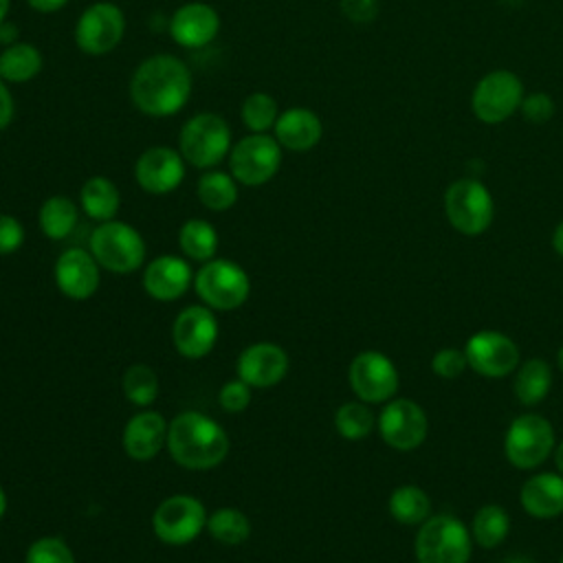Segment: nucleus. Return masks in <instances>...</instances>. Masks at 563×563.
<instances>
[{
	"instance_id": "nucleus-1",
	"label": "nucleus",
	"mask_w": 563,
	"mask_h": 563,
	"mask_svg": "<svg viewBox=\"0 0 563 563\" xmlns=\"http://www.w3.org/2000/svg\"><path fill=\"white\" fill-rule=\"evenodd\" d=\"M191 86V73L180 57L156 53L132 73L130 99L147 117H174L189 101Z\"/></svg>"
},
{
	"instance_id": "nucleus-2",
	"label": "nucleus",
	"mask_w": 563,
	"mask_h": 563,
	"mask_svg": "<svg viewBox=\"0 0 563 563\" xmlns=\"http://www.w3.org/2000/svg\"><path fill=\"white\" fill-rule=\"evenodd\" d=\"M167 449L176 464L189 471H209L227 457L229 438L213 418L200 411H183L169 422Z\"/></svg>"
},
{
	"instance_id": "nucleus-3",
	"label": "nucleus",
	"mask_w": 563,
	"mask_h": 563,
	"mask_svg": "<svg viewBox=\"0 0 563 563\" xmlns=\"http://www.w3.org/2000/svg\"><path fill=\"white\" fill-rule=\"evenodd\" d=\"M471 530L453 515H431L418 526L413 554L418 563H468Z\"/></svg>"
},
{
	"instance_id": "nucleus-4",
	"label": "nucleus",
	"mask_w": 563,
	"mask_h": 563,
	"mask_svg": "<svg viewBox=\"0 0 563 563\" xmlns=\"http://www.w3.org/2000/svg\"><path fill=\"white\" fill-rule=\"evenodd\" d=\"M231 128L216 112H198L185 121L178 134V152L198 169H213L231 152Z\"/></svg>"
},
{
	"instance_id": "nucleus-5",
	"label": "nucleus",
	"mask_w": 563,
	"mask_h": 563,
	"mask_svg": "<svg viewBox=\"0 0 563 563\" xmlns=\"http://www.w3.org/2000/svg\"><path fill=\"white\" fill-rule=\"evenodd\" d=\"M88 246L97 264L110 273L128 275L145 262V242L141 233L121 220L99 222L90 233Z\"/></svg>"
},
{
	"instance_id": "nucleus-6",
	"label": "nucleus",
	"mask_w": 563,
	"mask_h": 563,
	"mask_svg": "<svg viewBox=\"0 0 563 563\" xmlns=\"http://www.w3.org/2000/svg\"><path fill=\"white\" fill-rule=\"evenodd\" d=\"M554 446V427L541 413L517 416L504 435V455L519 471H532L541 466Z\"/></svg>"
},
{
	"instance_id": "nucleus-7",
	"label": "nucleus",
	"mask_w": 563,
	"mask_h": 563,
	"mask_svg": "<svg viewBox=\"0 0 563 563\" xmlns=\"http://www.w3.org/2000/svg\"><path fill=\"white\" fill-rule=\"evenodd\" d=\"M194 288L205 306L213 310H235L249 299L251 279L240 264L213 257L196 273Z\"/></svg>"
},
{
	"instance_id": "nucleus-8",
	"label": "nucleus",
	"mask_w": 563,
	"mask_h": 563,
	"mask_svg": "<svg viewBox=\"0 0 563 563\" xmlns=\"http://www.w3.org/2000/svg\"><path fill=\"white\" fill-rule=\"evenodd\" d=\"M444 211L451 227L462 235H482L495 216L493 196L477 178H460L444 194Z\"/></svg>"
},
{
	"instance_id": "nucleus-9",
	"label": "nucleus",
	"mask_w": 563,
	"mask_h": 563,
	"mask_svg": "<svg viewBox=\"0 0 563 563\" xmlns=\"http://www.w3.org/2000/svg\"><path fill=\"white\" fill-rule=\"evenodd\" d=\"M282 165V145L271 134H255L240 139L229 152L231 176L246 187H260L275 178Z\"/></svg>"
},
{
	"instance_id": "nucleus-10",
	"label": "nucleus",
	"mask_w": 563,
	"mask_h": 563,
	"mask_svg": "<svg viewBox=\"0 0 563 563\" xmlns=\"http://www.w3.org/2000/svg\"><path fill=\"white\" fill-rule=\"evenodd\" d=\"M347 378L352 391L367 405L391 400L400 387V376L394 361L378 350L358 352L350 363Z\"/></svg>"
},
{
	"instance_id": "nucleus-11",
	"label": "nucleus",
	"mask_w": 563,
	"mask_h": 563,
	"mask_svg": "<svg viewBox=\"0 0 563 563\" xmlns=\"http://www.w3.org/2000/svg\"><path fill=\"white\" fill-rule=\"evenodd\" d=\"M383 442L394 451L418 449L429 433L427 411L411 398H391L383 405L376 418Z\"/></svg>"
},
{
	"instance_id": "nucleus-12",
	"label": "nucleus",
	"mask_w": 563,
	"mask_h": 563,
	"mask_svg": "<svg viewBox=\"0 0 563 563\" xmlns=\"http://www.w3.org/2000/svg\"><path fill=\"white\" fill-rule=\"evenodd\" d=\"M207 510L194 495H172L154 510L152 528L163 543L185 545L191 543L202 528H207Z\"/></svg>"
},
{
	"instance_id": "nucleus-13",
	"label": "nucleus",
	"mask_w": 563,
	"mask_h": 563,
	"mask_svg": "<svg viewBox=\"0 0 563 563\" xmlns=\"http://www.w3.org/2000/svg\"><path fill=\"white\" fill-rule=\"evenodd\" d=\"M125 33V15L114 2H95L84 9L75 24V44L86 55H108Z\"/></svg>"
},
{
	"instance_id": "nucleus-14",
	"label": "nucleus",
	"mask_w": 563,
	"mask_h": 563,
	"mask_svg": "<svg viewBox=\"0 0 563 563\" xmlns=\"http://www.w3.org/2000/svg\"><path fill=\"white\" fill-rule=\"evenodd\" d=\"M468 367L484 378H506L519 365L517 343L499 330H479L464 343Z\"/></svg>"
},
{
	"instance_id": "nucleus-15",
	"label": "nucleus",
	"mask_w": 563,
	"mask_h": 563,
	"mask_svg": "<svg viewBox=\"0 0 563 563\" xmlns=\"http://www.w3.org/2000/svg\"><path fill=\"white\" fill-rule=\"evenodd\" d=\"M523 101V86L510 70H493L473 90V112L484 123L506 121Z\"/></svg>"
},
{
	"instance_id": "nucleus-16",
	"label": "nucleus",
	"mask_w": 563,
	"mask_h": 563,
	"mask_svg": "<svg viewBox=\"0 0 563 563\" xmlns=\"http://www.w3.org/2000/svg\"><path fill=\"white\" fill-rule=\"evenodd\" d=\"M134 178L143 191L165 196L180 187L185 178V158L178 150L167 145L147 147L134 163Z\"/></svg>"
},
{
	"instance_id": "nucleus-17",
	"label": "nucleus",
	"mask_w": 563,
	"mask_h": 563,
	"mask_svg": "<svg viewBox=\"0 0 563 563\" xmlns=\"http://www.w3.org/2000/svg\"><path fill=\"white\" fill-rule=\"evenodd\" d=\"M172 339L180 356L202 358L207 356L218 341V321L211 308L189 306L185 308L172 328Z\"/></svg>"
},
{
	"instance_id": "nucleus-18",
	"label": "nucleus",
	"mask_w": 563,
	"mask_h": 563,
	"mask_svg": "<svg viewBox=\"0 0 563 563\" xmlns=\"http://www.w3.org/2000/svg\"><path fill=\"white\" fill-rule=\"evenodd\" d=\"M53 273H55V284L62 290V295L77 299V301L92 297L101 282L97 260L92 257L90 251H84L79 246L66 249L57 257Z\"/></svg>"
},
{
	"instance_id": "nucleus-19",
	"label": "nucleus",
	"mask_w": 563,
	"mask_h": 563,
	"mask_svg": "<svg viewBox=\"0 0 563 563\" xmlns=\"http://www.w3.org/2000/svg\"><path fill=\"white\" fill-rule=\"evenodd\" d=\"M220 15L207 2H187L169 18V35L183 48H202L216 40Z\"/></svg>"
},
{
	"instance_id": "nucleus-20",
	"label": "nucleus",
	"mask_w": 563,
	"mask_h": 563,
	"mask_svg": "<svg viewBox=\"0 0 563 563\" xmlns=\"http://www.w3.org/2000/svg\"><path fill=\"white\" fill-rule=\"evenodd\" d=\"M288 354L284 347L271 341H260L242 350L238 358V378L249 383L251 387H273L288 372Z\"/></svg>"
},
{
	"instance_id": "nucleus-21",
	"label": "nucleus",
	"mask_w": 563,
	"mask_h": 563,
	"mask_svg": "<svg viewBox=\"0 0 563 563\" xmlns=\"http://www.w3.org/2000/svg\"><path fill=\"white\" fill-rule=\"evenodd\" d=\"M194 282L191 266L178 255H158L143 271V288L158 301H174Z\"/></svg>"
},
{
	"instance_id": "nucleus-22",
	"label": "nucleus",
	"mask_w": 563,
	"mask_h": 563,
	"mask_svg": "<svg viewBox=\"0 0 563 563\" xmlns=\"http://www.w3.org/2000/svg\"><path fill=\"white\" fill-rule=\"evenodd\" d=\"M519 504L532 519H554L563 515V475L559 471L534 473L521 484Z\"/></svg>"
},
{
	"instance_id": "nucleus-23",
	"label": "nucleus",
	"mask_w": 563,
	"mask_h": 563,
	"mask_svg": "<svg viewBox=\"0 0 563 563\" xmlns=\"http://www.w3.org/2000/svg\"><path fill=\"white\" fill-rule=\"evenodd\" d=\"M167 429L169 424L158 411H139L123 429L125 453L136 462L152 460L167 442Z\"/></svg>"
},
{
	"instance_id": "nucleus-24",
	"label": "nucleus",
	"mask_w": 563,
	"mask_h": 563,
	"mask_svg": "<svg viewBox=\"0 0 563 563\" xmlns=\"http://www.w3.org/2000/svg\"><path fill=\"white\" fill-rule=\"evenodd\" d=\"M275 139L284 150L290 152H308L312 150L323 134L321 119L301 106L284 110L275 121Z\"/></svg>"
},
{
	"instance_id": "nucleus-25",
	"label": "nucleus",
	"mask_w": 563,
	"mask_h": 563,
	"mask_svg": "<svg viewBox=\"0 0 563 563\" xmlns=\"http://www.w3.org/2000/svg\"><path fill=\"white\" fill-rule=\"evenodd\" d=\"M552 387V367L548 361L532 356L517 365V374L512 380V389L517 400L523 407H534L543 402Z\"/></svg>"
},
{
	"instance_id": "nucleus-26",
	"label": "nucleus",
	"mask_w": 563,
	"mask_h": 563,
	"mask_svg": "<svg viewBox=\"0 0 563 563\" xmlns=\"http://www.w3.org/2000/svg\"><path fill=\"white\" fill-rule=\"evenodd\" d=\"M79 205L90 220L108 222V220H114L119 211L121 194L110 178L90 176L79 189Z\"/></svg>"
},
{
	"instance_id": "nucleus-27",
	"label": "nucleus",
	"mask_w": 563,
	"mask_h": 563,
	"mask_svg": "<svg viewBox=\"0 0 563 563\" xmlns=\"http://www.w3.org/2000/svg\"><path fill=\"white\" fill-rule=\"evenodd\" d=\"M44 66L42 53L29 42H15L0 53V79L7 84H24L40 75Z\"/></svg>"
},
{
	"instance_id": "nucleus-28",
	"label": "nucleus",
	"mask_w": 563,
	"mask_h": 563,
	"mask_svg": "<svg viewBox=\"0 0 563 563\" xmlns=\"http://www.w3.org/2000/svg\"><path fill=\"white\" fill-rule=\"evenodd\" d=\"M468 530L473 543L484 550H493L506 541L510 532V515L499 504H484L475 510Z\"/></svg>"
},
{
	"instance_id": "nucleus-29",
	"label": "nucleus",
	"mask_w": 563,
	"mask_h": 563,
	"mask_svg": "<svg viewBox=\"0 0 563 563\" xmlns=\"http://www.w3.org/2000/svg\"><path fill=\"white\" fill-rule=\"evenodd\" d=\"M387 510L400 526H420L431 517V499L420 486L400 484L391 490Z\"/></svg>"
},
{
	"instance_id": "nucleus-30",
	"label": "nucleus",
	"mask_w": 563,
	"mask_h": 563,
	"mask_svg": "<svg viewBox=\"0 0 563 563\" xmlns=\"http://www.w3.org/2000/svg\"><path fill=\"white\" fill-rule=\"evenodd\" d=\"M79 220V209L68 196H51L37 211L40 231L51 240L68 238Z\"/></svg>"
},
{
	"instance_id": "nucleus-31",
	"label": "nucleus",
	"mask_w": 563,
	"mask_h": 563,
	"mask_svg": "<svg viewBox=\"0 0 563 563\" xmlns=\"http://www.w3.org/2000/svg\"><path fill=\"white\" fill-rule=\"evenodd\" d=\"M198 200L211 211H227L238 202V180L220 169L205 172L196 183Z\"/></svg>"
},
{
	"instance_id": "nucleus-32",
	"label": "nucleus",
	"mask_w": 563,
	"mask_h": 563,
	"mask_svg": "<svg viewBox=\"0 0 563 563\" xmlns=\"http://www.w3.org/2000/svg\"><path fill=\"white\" fill-rule=\"evenodd\" d=\"M178 246L187 257L196 262H209L218 251V233L207 220L191 218L178 231Z\"/></svg>"
},
{
	"instance_id": "nucleus-33",
	"label": "nucleus",
	"mask_w": 563,
	"mask_h": 563,
	"mask_svg": "<svg viewBox=\"0 0 563 563\" xmlns=\"http://www.w3.org/2000/svg\"><path fill=\"white\" fill-rule=\"evenodd\" d=\"M207 530L216 541L224 545H238L249 539L251 521L238 508H218L207 517Z\"/></svg>"
},
{
	"instance_id": "nucleus-34",
	"label": "nucleus",
	"mask_w": 563,
	"mask_h": 563,
	"mask_svg": "<svg viewBox=\"0 0 563 563\" xmlns=\"http://www.w3.org/2000/svg\"><path fill=\"white\" fill-rule=\"evenodd\" d=\"M374 424H376V418H374L372 409L367 407V402H363V400L343 402L334 413L336 433L352 442L367 438L372 433Z\"/></svg>"
},
{
	"instance_id": "nucleus-35",
	"label": "nucleus",
	"mask_w": 563,
	"mask_h": 563,
	"mask_svg": "<svg viewBox=\"0 0 563 563\" xmlns=\"http://www.w3.org/2000/svg\"><path fill=\"white\" fill-rule=\"evenodd\" d=\"M240 117L251 132L266 134L271 128H275V121L279 117L277 101L268 92H251L242 101Z\"/></svg>"
},
{
	"instance_id": "nucleus-36",
	"label": "nucleus",
	"mask_w": 563,
	"mask_h": 563,
	"mask_svg": "<svg viewBox=\"0 0 563 563\" xmlns=\"http://www.w3.org/2000/svg\"><path fill=\"white\" fill-rule=\"evenodd\" d=\"M123 394L136 407H147L158 396V378L147 365H132L123 374Z\"/></svg>"
},
{
	"instance_id": "nucleus-37",
	"label": "nucleus",
	"mask_w": 563,
	"mask_h": 563,
	"mask_svg": "<svg viewBox=\"0 0 563 563\" xmlns=\"http://www.w3.org/2000/svg\"><path fill=\"white\" fill-rule=\"evenodd\" d=\"M24 563H77V561L64 539L40 537L29 545Z\"/></svg>"
},
{
	"instance_id": "nucleus-38",
	"label": "nucleus",
	"mask_w": 563,
	"mask_h": 563,
	"mask_svg": "<svg viewBox=\"0 0 563 563\" xmlns=\"http://www.w3.org/2000/svg\"><path fill=\"white\" fill-rule=\"evenodd\" d=\"M466 367H468L466 354L464 350H457V347H440L431 356V372L444 380H455L457 376L464 374Z\"/></svg>"
},
{
	"instance_id": "nucleus-39",
	"label": "nucleus",
	"mask_w": 563,
	"mask_h": 563,
	"mask_svg": "<svg viewBox=\"0 0 563 563\" xmlns=\"http://www.w3.org/2000/svg\"><path fill=\"white\" fill-rule=\"evenodd\" d=\"M218 400H220V407L229 413H240L249 407L251 402V385L244 383L242 378H233V380H227L218 394Z\"/></svg>"
},
{
	"instance_id": "nucleus-40",
	"label": "nucleus",
	"mask_w": 563,
	"mask_h": 563,
	"mask_svg": "<svg viewBox=\"0 0 563 563\" xmlns=\"http://www.w3.org/2000/svg\"><path fill=\"white\" fill-rule=\"evenodd\" d=\"M24 244V227L18 218L0 213V255H11Z\"/></svg>"
},
{
	"instance_id": "nucleus-41",
	"label": "nucleus",
	"mask_w": 563,
	"mask_h": 563,
	"mask_svg": "<svg viewBox=\"0 0 563 563\" xmlns=\"http://www.w3.org/2000/svg\"><path fill=\"white\" fill-rule=\"evenodd\" d=\"M519 108H521L523 117L528 121H532V123H545L554 114V101L548 95H543V92L530 95L528 99L521 101Z\"/></svg>"
},
{
	"instance_id": "nucleus-42",
	"label": "nucleus",
	"mask_w": 563,
	"mask_h": 563,
	"mask_svg": "<svg viewBox=\"0 0 563 563\" xmlns=\"http://www.w3.org/2000/svg\"><path fill=\"white\" fill-rule=\"evenodd\" d=\"M341 11L352 22H372L378 13V0H341Z\"/></svg>"
},
{
	"instance_id": "nucleus-43",
	"label": "nucleus",
	"mask_w": 563,
	"mask_h": 563,
	"mask_svg": "<svg viewBox=\"0 0 563 563\" xmlns=\"http://www.w3.org/2000/svg\"><path fill=\"white\" fill-rule=\"evenodd\" d=\"M13 114H15L13 95H11V90L7 88V81L0 79V132L11 125Z\"/></svg>"
},
{
	"instance_id": "nucleus-44",
	"label": "nucleus",
	"mask_w": 563,
	"mask_h": 563,
	"mask_svg": "<svg viewBox=\"0 0 563 563\" xmlns=\"http://www.w3.org/2000/svg\"><path fill=\"white\" fill-rule=\"evenodd\" d=\"M18 35H20V29H18L15 22H11V20L0 22V44L11 46V44H15Z\"/></svg>"
},
{
	"instance_id": "nucleus-45",
	"label": "nucleus",
	"mask_w": 563,
	"mask_h": 563,
	"mask_svg": "<svg viewBox=\"0 0 563 563\" xmlns=\"http://www.w3.org/2000/svg\"><path fill=\"white\" fill-rule=\"evenodd\" d=\"M26 2L31 9H35L40 13H55L68 4V0H26Z\"/></svg>"
},
{
	"instance_id": "nucleus-46",
	"label": "nucleus",
	"mask_w": 563,
	"mask_h": 563,
	"mask_svg": "<svg viewBox=\"0 0 563 563\" xmlns=\"http://www.w3.org/2000/svg\"><path fill=\"white\" fill-rule=\"evenodd\" d=\"M552 246H554V251L563 257V220L556 224V229H554V233H552Z\"/></svg>"
},
{
	"instance_id": "nucleus-47",
	"label": "nucleus",
	"mask_w": 563,
	"mask_h": 563,
	"mask_svg": "<svg viewBox=\"0 0 563 563\" xmlns=\"http://www.w3.org/2000/svg\"><path fill=\"white\" fill-rule=\"evenodd\" d=\"M554 464H556V471L563 475V440L554 446Z\"/></svg>"
},
{
	"instance_id": "nucleus-48",
	"label": "nucleus",
	"mask_w": 563,
	"mask_h": 563,
	"mask_svg": "<svg viewBox=\"0 0 563 563\" xmlns=\"http://www.w3.org/2000/svg\"><path fill=\"white\" fill-rule=\"evenodd\" d=\"M9 9H11V0H0V22L7 20Z\"/></svg>"
},
{
	"instance_id": "nucleus-49",
	"label": "nucleus",
	"mask_w": 563,
	"mask_h": 563,
	"mask_svg": "<svg viewBox=\"0 0 563 563\" xmlns=\"http://www.w3.org/2000/svg\"><path fill=\"white\" fill-rule=\"evenodd\" d=\"M7 504H9V501H7V493H4L2 486H0V519H2L4 512H7Z\"/></svg>"
},
{
	"instance_id": "nucleus-50",
	"label": "nucleus",
	"mask_w": 563,
	"mask_h": 563,
	"mask_svg": "<svg viewBox=\"0 0 563 563\" xmlns=\"http://www.w3.org/2000/svg\"><path fill=\"white\" fill-rule=\"evenodd\" d=\"M556 363H559V367H561V372H563V345H561L559 352H556Z\"/></svg>"
},
{
	"instance_id": "nucleus-51",
	"label": "nucleus",
	"mask_w": 563,
	"mask_h": 563,
	"mask_svg": "<svg viewBox=\"0 0 563 563\" xmlns=\"http://www.w3.org/2000/svg\"><path fill=\"white\" fill-rule=\"evenodd\" d=\"M559 563H563V554H561V559H559Z\"/></svg>"
}]
</instances>
